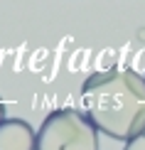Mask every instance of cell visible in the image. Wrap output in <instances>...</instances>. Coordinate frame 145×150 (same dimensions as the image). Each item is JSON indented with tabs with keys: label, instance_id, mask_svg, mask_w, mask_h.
Instances as JSON below:
<instances>
[{
	"label": "cell",
	"instance_id": "obj_2",
	"mask_svg": "<svg viewBox=\"0 0 145 150\" xmlns=\"http://www.w3.org/2000/svg\"><path fill=\"white\" fill-rule=\"evenodd\" d=\"M37 150H98V130L81 111L57 108L37 130Z\"/></svg>",
	"mask_w": 145,
	"mask_h": 150
},
{
	"label": "cell",
	"instance_id": "obj_1",
	"mask_svg": "<svg viewBox=\"0 0 145 150\" xmlns=\"http://www.w3.org/2000/svg\"><path fill=\"white\" fill-rule=\"evenodd\" d=\"M89 121L113 140H133L145 133V79L128 69L96 71L81 86Z\"/></svg>",
	"mask_w": 145,
	"mask_h": 150
},
{
	"label": "cell",
	"instance_id": "obj_4",
	"mask_svg": "<svg viewBox=\"0 0 145 150\" xmlns=\"http://www.w3.org/2000/svg\"><path fill=\"white\" fill-rule=\"evenodd\" d=\"M123 150H145V133L135 135L133 140H128V143H125V148H123Z\"/></svg>",
	"mask_w": 145,
	"mask_h": 150
},
{
	"label": "cell",
	"instance_id": "obj_3",
	"mask_svg": "<svg viewBox=\"0 0 145 150\" xmlns=\"http://www.w3.org/2000/svg\"><path fill=\"white\" fill-rule=\"evenodd\" d=\"M0 150H37V133L22 118H5L0 123Z\"/></svg>",
	"mask_w": 145,
	"mask_h": 150
},
{
	"label": "cell",
	"instance_id": "obj_5",
	"mask_svg": "<svg viewBox=\"0 0 145 150\" xmlns=\"http://www.w3.org/2000/svg\"><path fill=\"white\" fill-rule=\"evenodd\" d=\"M3 116H5V103H3V98H0V123H3V121H5V118H3Z\"/></svg>",
	"mask_w": 145,
	"mask_h": 150
}]
</instances>
